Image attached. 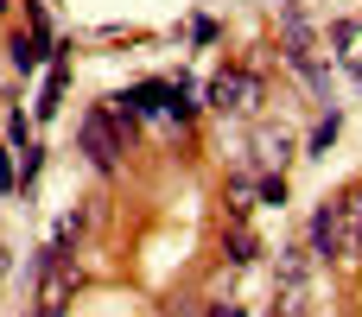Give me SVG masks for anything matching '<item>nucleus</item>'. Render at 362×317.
<instances>
[{
	"instance_id": "nucleus-2",
	"label": "nucleus",
	"mask_w": 362,
	"mask_h": 317,
	"mask_svg": "<svg viewBox=\"0 0 362 317\" xmlns=\"http://www.w3.org/2000/svg\"><path fill=\"white\" fill-rule=\"evenodd\" d=\"M312 261L305 248H280V286H274V317H305L312 311Z\"/></svg>"
},
{
	"instance_id": "nucleus-4",
	"label": "nucleus",
	"mask_w": 362,
	"mask_h": 317,
	"mask_svg": "<svg viewBox=\"0 0 362 317\" xmlns=\"http://www.w3.org/2000/svg\"><path fill=\"white\" fill-rule=\"evenodd\" d=\"M83 152H89V165H95V172H115V165H121L127 140H121V127H115V114H108V108H89V114H83Z\"/></svg>"
},
{
	"instance_id": "nucleus-14",
	"label": "nucleus",
	"mask_w": 362,
	"mask_h": 317,
	"mask_svg": "<svg viewBox=\"0 0 362 317\" xmlns=\"http://www.w3.org/2000/svg\"><path fill=\"white\" fill-rule=\"evenodd\" d=\"M0 13H6V0H0Z\"/></svg>"
},
{
	"instance_id": "nucleus-5",
	"label": "nucleus",
	"mask_w": 362,
	"mask_h": 317,
	"mask_svg": "<svg viewBox=\"0 0 362 317\" xmlns=\"http://www.w3.org/2000/svg\"><path fill=\"white\" fill-rule=\"evenodd\" d=\"M210 108H223V114H248L255 102H261V76H248V70H223V76H210Z\"/></svg>"
},
{
	"instance_id": "nucleus-10",
	"label": "nucleus",
	"mask_w": 362,
	"mask_h": 317,
	"mask_svg": "<svg viewBox=\"0 0 362 317\" xmlns=\"http://www.w3.org/2000/svg\"><path fill=\"white\" fill-rule=\"evenodd\" d=\"M229 261H235V267L255 261V229H248V222H235V235H229Z\"/></svg>"
},
{
	"instance_id": "nucleus-15",
	"label": "nucleus",
	"mask_w": 362,
	"mask_h": 317,
	"mask_svg": "<svg viewBox=\"0 0 362 317\" xmlns=\"http://www.w3.org/2000/svg\"><path fill=\"white\" fill-rule=\"evenodd\" d=\"M204 317H210V311H204Z\"/></svg>"
},
{
	"instance_id": "nucleus-1",
	"label": "nucleus",
	"mask_w": 362,
	"mask_h": 317,
	"mask_svg": "<svg viewBox=\"0 0 362 317\" xmlns=\"http://www.w3.org/2000/svg\"><path fill=\"white\" fill-rule=\"evenodd\" d=\"M312 254H325V261H356L362 254V191H344V197L318 203V216H312Z\"/></svg>"
},
{
	"instance_id": "nucleus-7",
	"label": "nucleus",
	"mask_w": 362,
	"mask_h": 317,
	"mask_svg": "<svg viewBox=\"0 0 362 317\" xmlns=\"http://www.w3.org/2000/svg\"><path fill=\"white\" fill-rule=\"evenodd\" d=\"M6 57H13V70H38V64H45V38H25V32H19V38L6 44Z\"/></svg>"
},
{
	"instance_id": "nucleus-6",
	"label": "nucleus",
	"mask_w": 362,
	"mask_h": 317,
	"mask_svg": "<svg viewBox=\"0 0 362 317\" xmlns=\"http://www.w3.org/2000/svg\"><path fill=\"white\" fill-rule=\"evenodd\" d=\"M255 159H261L267 172H274V165L286 172V159H293V140H286V127H261V133H255Z\"/></svg>"
},
{
	"instance_id": "nucleus-13",
	"label": "nucleus",
	"mask_w": 362,
	"mask_h": 317,
	"mask_svg": "<svg viewBox=\"0 0 362 317\" xmlns=\"http://www.w3.org/2000/svg\"><path fill=\"white\" fill-rule=\"evenodd\" d=\"M210 317H242V311L235 305H210Z\"/></svg>"
},
{
	"instance_id": "nucleus-12",
	"label": "nucleus",
	"mask_w": 362,
	"mask_h": 317,
	"mask_svg": "<svg viewBox=\"0 0 362 317\" xmlns=\"http://www.w3.org/2000/svg\"><path fill=\"white\" fill-rule=\"evenodd\" d=\"M6 133H13V146H25V140H32V121H25V108H13V114H6Z\"/></svg>"
},
{
	"instance_id": "nucleus-9",
	"label": "nucleus",
	"mask_w": 362,
	"mask_h": 317,
	"mask_svg": "<svg viewBox=\"0 0 362 317\" xmlns=\"http://www.w3.org/2000/svg\"><path fill=\"white\" fill-rule=\"evenodd\" d=\"M337 133H344V114L331 108V114L318 121V133H312V152H331V146H337Z\"/></svg>"
},
{
	"instance_id": "nucleus-11",
	"label": "nucleus",
	"mask_w": 362,
	"mask_h": 317,
	"mask_svg": "<svg viewBox=\"0 0 362 317\" xmlns=\"http://www.w3.org/2000/svg\"><path fill=\"white\" fill-rule=\"evenodd\" d=\"M0 191H19V146H0Z\"/></svg>"
},
{
	"instance_id": "nucleus-8",
	"label": "nucleus",
	"mask_w": 362,
	"mask_h": 317,
	"mask_svg": "<svg viewBox=\"0 0 362 317\" xmlns=\"http://www.w3.org/2000/svg\"><path fill=\"white\" fill-rule=\"evenodd\" d=\"M64 108V64H51V76H45V95H38V114H57Z\"/></svg>"
},
{
	"instance_id": "nucleus-3",
	"label": "nucleus",
	"mask_w": 362,
	"mask_h": 317,
	"mask_svg": "<svg viewBox=\"0 0 362 317\" xmlns=\"http://www.w3.org/2000/svg\"><path fill=\"white\" fill-rule=\"evenodd\" d=\"M76 286H83L76 261H70L64 248H45V254H38V317H57L76 299Z\"/></svg>"
}]
</instances>
